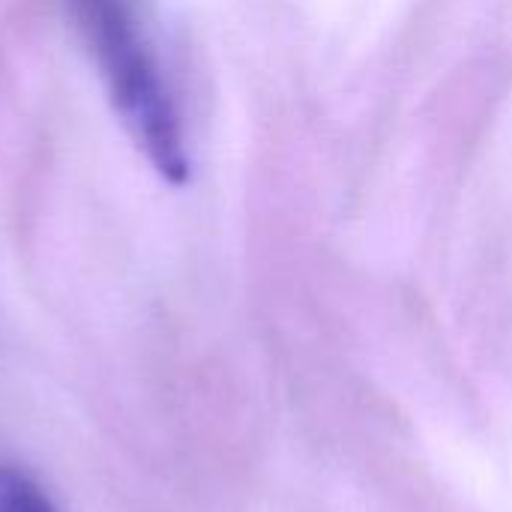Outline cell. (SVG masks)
<instances>
[{
    "mask_svg": "<svg viewBox=\"0 0 512 512\" xmlns=\"http://www.w3.org/2000/svg\"><path fill=\"white\" fill-rule=\"evenodd\" d=\"M69 15L93 54L108 96L147 153L153 168L174 186L189 180V156L180 114L144 30L135 0H66Z\"/></svg>",
    "mask_w": 512,
    "mask_h": 512,
    "instance_id": "6da1fadb",
    "label": "cell"
},
{
    "mask_svg": "<svg viewBox=\"0 0 512 512\" xmlns=\"http://www.w3.org/2000/svg\"><path fill=\"white\" fill-rule=\"evenodd\" d=\"M0 512H54V507L33 477L0 462Z\"/></svg>",
    "mask_w": 512,
    "mask_h": 512,
    "instance_id": "7a4b0ae2",
    "label": "cell"
}]
</instances>
